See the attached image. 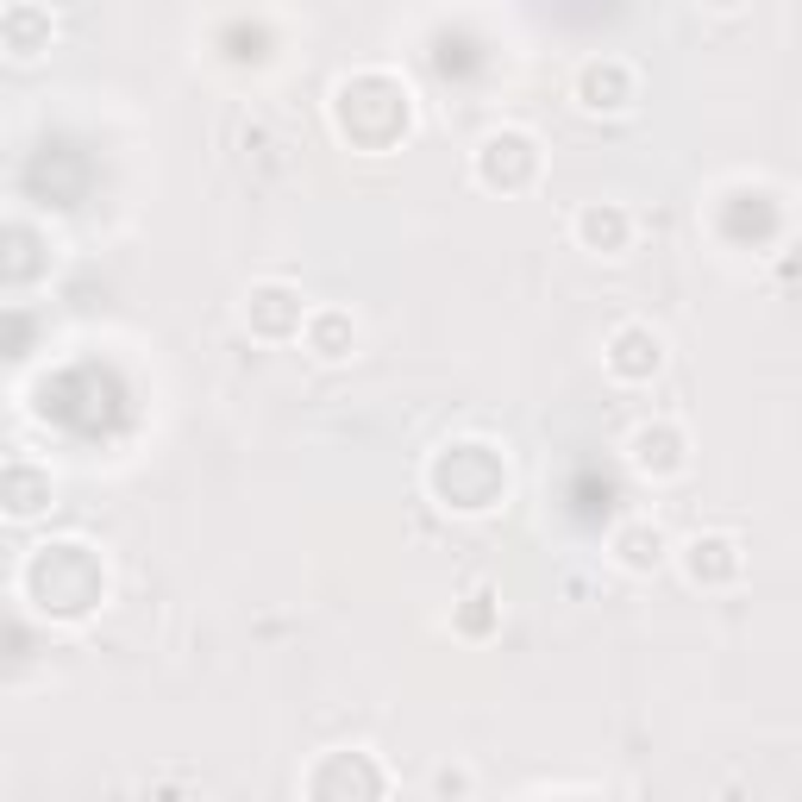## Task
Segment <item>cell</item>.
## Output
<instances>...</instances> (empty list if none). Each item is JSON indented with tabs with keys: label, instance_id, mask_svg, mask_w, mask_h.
Segmentation results:
<instances>
[{
	"label": "cell",
	"instance_id": "cell-1",
	"mask_svg": "<svg viewBox=\"0 0 802 802\" xmlns=\"http://www.w3.org/2000/svg\"><path fill=\"white\" fill-rule=\"evenodd\" d=\"M577 232H583L589 245H602V251H621L627 214H621V207H583V214H577Z\"/></svg>",
	"mask_w": 802,
	"mask_h": 802
}]
</instances>
